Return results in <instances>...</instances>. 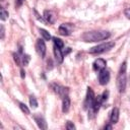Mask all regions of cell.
Returning <instances> with one entry per match:
<instances>
[{
  "label": "cell",
  "instance_id": "9a60e30c",
  "mask_svg": "<svg viewBox=\"0 0 130 130\" xmlns=\"http://www.w3.org/2000/svg\"><path fill=\"white\" fill-rule=\"evenodd\" d=\"M40 32H41V36L43 37V40H45V41H50V40H51V35H50L46 29L41 28V29H40Z\"/></svg>",
  "mask_w": 130,
  "mask_h": 130
},
{
  "label": "cell",
  "instance_id": "52a82bcc",
  "mask_svg": "<svg viewBox=\"0 0 130 130\" xmlns=\"http://www.w3.org/2000/svg\"><path fill=\"white\" fill-rule=\"evenodd\" d=\"M51 87H52V89L58 94V95H60V96H64V95H66V94H68V88L67 87H64V86H62V85H60V84H56V83H53L52 85H51Z\"/></svg>",
  "mask_w": 130,
  "mask_h": 130
},
{
  "label": "cell",
  "instance_id": "ba28073f",
  "mask_svg": "<svg viewBox=\"0 0 130 130\" xmlns=\"http://www.w3.org/2000/svg\"><path fill=\"white\" fill-rule=\"evenodd\" d=\"M34 119H35V122L37 123V125H38V127H39L40 129L46 130V129L48 128L47 122H46L45 118H44L42 115H40V114H35V115H34Z\"/></svg>",
  "mask_w": 130,
  "mask_h": 130
},
{
  "label": "cell",
  "instance_id": "e0dca14e",
  "mask_svg": "<svg viewBox=\"0 0 130 130\" xmlns=\"http://www.w3.org/2000/svg\"><path fill=\"white\" fill-rule=\"evenodd\" d=\"M53 42H54V45L57 46V47H59L60 49H62V48L64 47L63 41H62L61 39H59V38H53Z\"/></svg>",
  "mask_w": 130,
  "mask_h": 130
},
{
  "label": "cell",
  "instance_id": "2e32d148",
  "mask_svg": "<svg viewBox=\"0 0 130 130\" xmlns=\"http://www.w3.org/2000/svg\"><path fill=\"white\" fill-rule=\"evenodd\" d=\"M18 107H19V109L21 110V112H23L24 114H29V109L27 108V106L25 105V104H23V103H21V102H18Z\"/></svg>",
  "mask_w": 130,
  "mask_h": 130
},
{
  "label": "cell",
  "instance_id": "d6986e66",
  "mask_svg": "<svg viewBox=\"0 0 130 130\" xmlns=\"http://www.w3.org/2000/svg\"><path fill=\"white\" fill-rule=\"evenodd\" d=\"M29 104H30V107H31V108H37V107H38L37 99H36L34 95H30V96H29Z\"/></svg>",
  "mask_w": 130,
  "mask_h": 130
},
{
  "label": "cell",
  "instance_id": "44dd1931",
  "mask_svg": "<svg viewBox=\"0 0 130 130\" xmlns=\"http://www.w3.org/2000/svg\"><path fill=\"white\" fill-rule=\"evenodd\" d=\"M66 128H67L68 130H73V129H75V126H74V124H73V123H71L70 121H67Z\"/></svg>",
  "mask_w": 130,
  "mask_h": 130
},
{
  "label": "cell",
  "instance_id": "6da1fadb",
  "mask_svg": "<svg viewBox=\"0 0 130 130\" xmlns=\"http://www.w3.org/2000/svg\"><path fill=\"white\" fill-rule=\"evenodd\" d=\"M111 37V34L107 30H92V31H86L81 36L82 41L86 43H93V42H100L107 40Z\"/></svg>",
  "mask_w": 130,
  "mask_h": 130
},
{
  "label": "cell",
  "instance_id": "8fae6325",
  "mask_svg": "<svg viewBox=\"0 0 130 130\" xmlns=\"http://www.w3.org/2000/svg\"><path fill=\"white\" fill-rule=\"evenodd\" d=\"M54 55H55V59H56V61L58 62V63H62L63 62V59H64V55H63V53H62V50L59 48V47H57V46H55L54 45Z\"/></svg>",
  "mask_w": 130,
  "mask_h": 130
},
{
  "label": "cell",
  "instance_id": "8992f818",
  "mask_svg": "<svg viewBox=\"0 0 130 130\" xmlns=\"http://www.w3.org/2000/svg\"><path fill=\"white\" fill-rule=\"evenodd\" d=\"M45 40H42V39H39L37 40V43H36V51L37 53L42 57L44 58L45 57V54H46V45H45Z\"/></svg>",
  "mask_w": 130,
  "mask_h": 130
},
{
  "label": "cell",
  "instance_id": "603a6c76",
  "mask_svg": "<svg viewBox=\"0 0 130 130\" xmlns=\"http://www.w3.org/2000/svg\"><path fill=\"white\" fill-rule=\"evenodd\" d=\"M23 2H24V0H15V6L16 7H20Z\"/></svg>",
  "mask_w": 130,
  "mask_h": 130
},
{
  "label": "cell",
  "instance_id": "7402d4cb",
  "mask_svg": "<svg viewBox=\"0 0 130 130\" xmlns=\"http://www.w3.org/2000/svg\"><path fill=\"white\" fill-rule=\"evenodd\" d=\"M124 13H125V16H126L128 19H130V6H128V7L125 9Z\"/></svg>",
  "mask_w": 130,
  "mask_h": 130
},
{
  "label": "cell",
  "instance_id": "3957f363",
  "mask_svg": "<svg viewBox=\"0 0 130 130\" xmlns=\"http://www.w3.org/2000/svg\"><path fill=\"white\" fill-rule=\"evenodd\" d=\"M114 46H115V43L114 42H106V43H103V44H100V45H98L95 47L90 48L88 50V53L89 54H92V55L103 54L105 52L110 51Z\"/></svg>",
  "mask_w": 130,
  "mask_h": 130
},
{
  "label": "cell",
  "instance_id": "4fadbf2b",
  "mask_svg": "<svg viewBox=\"0 0 130 130\" xmlns=\"http://www.w3.org/2000/svg\"><path fill=\"white\" fill-rule=\"evenodd\" d=\"M119 109L118 108H114L110 114V123L111 124H116L119 120Z\"/></svg>",
  "mask_w": 130,
  "mask_h": 130
},
{
  "label": "cell",
  "instance_id": "484cf974",
  "mask_svg": "<svg viewBox=\"0 0 130 130\" xmlns=\"http://www.w3.org/2000/svg\"><path fill=\"white\" fill-rule=\"evenodd\" d=\"M20 73H21V77H22V78H23V77H24V76H25V72H24V71H23V70H21V71H20Z\"/></svg>",
  "mask_w": 130,
  "mask_h": 130
},
{
  "label": "cell",
  "instance_id": "5b68a950",
  "mask_svg": "<svg viewBox=\"0 0 130 130\" xmlns=\"http://www.w3.org/2000/svg\"><path fill=\"white\" fill-rule=\"evenodd\" d=\"M109 80H110V72H109V70H107L106 68L100 70L99 71V82H100V84L105 85V84H107L109 82Z\"/></svg>",
  "mask_w": 130,
  "mask_h": 130
},
{
  "label": "cell",
  "instance_id": "9c48e42d",
  "mask_svg": "<svg viewBox=\"0 0 130 130\" xmlns=\"http://www.w3.org/2000/svg\"><path fill=\"white\" fill-rule=\"evenodd\" d=\"M106 65H107L106 60H104V59H102V58H99V59H96V60L93 62L92 67H93V70L100 71V70L106 68Z\"/></svg>",
  "mask_w": 130,
  "mask_h": 130
},
{
  "label": "cell",
  "instance_id": "30bf717a",
  "mask_svg": "<svg viewBox=\"0 0 130 130\" xmlns=\"http://www.w3.org/2000/svg\"><path fill=\"white\" fill-rule=\"evenodd\" d=\"M72 29V25L70 23H63L59 26V32L63 36H68L71 32Z\"/></svg>",
  "mask_w": 130,
  "mask_h": 130
},
{
  "label": "cell",
  "instance_id": "cb8c5ba5",
  "mask_svg": "<svg viewBox=\"0 0 130 130\" xmlns=\"http://www.w3.org/2000/svg\"><path fill=\"white\" fill-rule=\"evenodd\" d=\"M4 38V25L1 24V39Z\"/></svg>",
  "mask_w": 130,
  "mask_h": 130
},
{
  "label": "cell",
  "instance_id": "277c9868",
  "mask_svg": "<svg viewBox=\"0 0 130 130\" xmlns=\"http://www.w3.org/2000/svg\"><path fill=\"white\" fill-rule=\"evenodd\" d=\"M95 99V95H94V92L93 90L90 88V87H87V91H86V95H85V100L83 102V108L85 110H90L91 107H92V104H93V101Z\"/></svg>",
  "mask_w": 130,
  "mask_h": 130
},
{
  "label": "cell",
  "instance_id": "5bb4252c",
  "mask_svg": "<svg viewBox=\"0 0 130 130\" xmlns=\"http://www.w3.org/2000/svg\"><path fill=\"white\" fill-rule=\"evenodd\" d=\"M44 17H45V19L47 20V22H49V23H53V22H54V16H53V14H52L51 11L46 10V11L44 12Z\"/></svg>",
  "mask_w": 130,
  "mask_h": 130
},
{
  "label": "cell",
  "instance_id": "ffe728a7",
  "mask_svg": "<svg viewBox=\"0 0 130 130\" xmlns=\"http://www.w3.org/2000/svg\"><path fill=\"white\" fill-rule=\"evenodd\" d=\"M0 16H1V20H5L7 18V16H8V12L3 7L1 8V15Z\"/></svg>",
  "mask_w": 130,
  "mask_h": 130
},
{
  "label": "cell",
  "instance_id": "7a4b0ae2",
  "mask_svg": "<svg viewBox=\"0 0 130 130\" xmlns=\"http://www.w3.org/2000/svg\"><path fill=\"white\" fill-rule=\"evenodd\" d=\"M126 85H127V63L126 61H124L118 71V75H117V87L119 92H124L126 89Z\"/></svg>",
  "mask_w": 130,
  "mask_h": 130
},
{
  "label": "cell",
  "instance_id": "ac0fdd59",
  "mask_svg": "<svg viewBox=\"0 0 130 130\" xmlns=\"http://www.w3.org/2000/svg\"><path fill=\"white\" fill-rule=\"evenodd\" d=\"M29 56L28 55H26V54H21V63H22V65H27L28 64V62H29Z\"/></svg>",
  "mask_w": 130,
  "mask_h": 130
},
{
  "label": "cell",
  "instance_id": "d4e9b609",
  "mask_svg": "<svg viewBox=\"0 0 130 130\" xmlns=\"http://www.w3.org/2000/svg\"><path fill=\"white\" fill-rule=\"evenodd\" d=\"M104 129H112V125H106L104 127Z\"/></svg>",
  "mask_w": 130,
  "mask_h": 130
},
{
  "label": "cell",
  "instance_id": "7c38bea8",
  "mask_svg": "<svg viewBox=\"0 0 130 130\" xmlns=\"http://www.w3.org/2000/svg\"><path fill=\"white\" fill-rule=\"evenodd\" d=\"M69 108H70V98L68 94H66L62 98V112L67 113L69 111Z\"/></svg>",
  "mask_w": 130,
  "mask_h": 130
}]
</instances>
